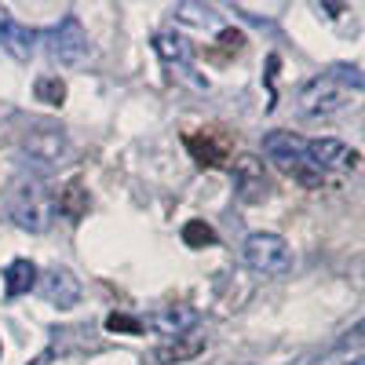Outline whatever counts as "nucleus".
I'll use <instances>...</instances> for the list:
<instances>
[{
  "label": "nucleus",
  "mask_w": 365,
  "mask_h": 365,
  "mask_svg": "<svg viewBox=\"0 0 365 365\" xmlns=\"http://www.w3.org/2000/svg\"><path fill=\"white\" fill-rule=\"evenodd\" d=\"M361 96V66H329L296 91L299 117H336Z\"/></svg>",
  "instance_id": "obj_1"
},
{
  "label": "nucleus",
  "mask_w": 365,
  "mask_h": 365,
  "mask_svg": "<svg viewBox=\"0 0 365 365\" xmlns=\"http://www.w3.org/2000/svg\"><path fill=\"white\" fill-rule=\"evenodd\" d=\"M8 216L19 230H29V234H44L51 223H55V194L48 190V182L37 179V175H26L19 179L11 194H8Z\"/></svg>",
  "instance_id": "obj_2"
},
{
  "label": "nucleus",
  "mask_w": 365,
  "mask_h": 365,
  "mask_svg": "<svg viewBox=\"0 0 365 365\" xmlns=\"http://www.w3.org/2000/svg\"><path fill=\"white\" fill-rule=\"evenodd\" d=\"M263 154L278 165L285 175H292L296 182H303V187H311V190H318L322 182H325V175L307 161V139H299L296 132H270L267 139H263Z\"/></svg>",
  "instance_id": "obj_3"
},
{
  "label": "nucleus",
  "mask_w": 365,
  "mask_h": 365,
  "mask_svg": "<svg viewBox=\"0 0 365 365\" xmlns=\"http://www.w3.org/2000/svg\"><path fill=\"white\" fill-rule=\"evenodd\" d=\"M37 44H44V55L51 63H58L63 70H77L91 58V37L81 29V22L73 15H66L58 26L37 34Z\"/></svg>",
  "instance_id": "obj_4"
},
{
  "label": "nucleus",
  "mask_w": 365,
  "mask_h": 365,
  "mask_svg": "<svg viewBox=\"0 0 365 365\" xmlns=\"http://www.w3.org/2000/svg\"><path fill=\"white\" fill-rule=\"evenodd\" d=\"M241 256L263 278H282L292 270V249L282 234H249L241 245Z\"/></svg>",
  "instance_id": "obj_5"
},
{
  "label": "nucleus",
  "mask_w": 365,
  "mask_h": 365,
  "mask_svg": "<svg viewBox=\"0 0 365 365\" xmlns=\"http://www.w3.org/2000/svg\"><path fill=\"white\" fill-rule=\"evenodd\" d=\"M22 158L29 161H37L41 168H58V165H66L70 154H73V143L63 128H55V125H37L34 132H26L22 143Z\"/></svg>",
  "instance_id": "obj_6"
},
{
  "label": "nucleus",
  "mask_w": 365,
  "mask_h": 365,
  "mask_svg": "<svg viewBox=\"0 0 365 365\" xmlns=\"http://www.w3.org/2000/svg\"><path fill=\"white\" fill-rule=\"evenodd\" d=\"M230 179H234V194L241 205H263L270 197V175L259 154H237L230 165Z\"/></svg>",
  "instance_id": "obj_7"
},
{
  "label": "nucleus",
  "mask_w": 365,
  "mask_h": 365,
  "mask_svg": "<svg viewBox=\"0 0 365 365\" xmlns=\"http://www.w3.org/2000/svg\"><path fill=\"white\" fill-rule=\"evenodd\" d=\"M154 51L161 55V63H168L182 81H190L194 88H208V81L194 77V48H190L187 37H179V34H172V29H165V34L154 37Z\"/></svg>",
  "instance_id": "obj_8"
},
{
  "label": "nucleus",
  "mask_w": 365,
  "mask_h": 365,
  "mask_svg": "<svg viewBox=\"0 0 365 365\" xmlns=\"http://www.w3.org/2000/svg\"><path fill=\"white\" fill-rule=\"evenodd\" d=\"M307 161L325 175V172H351L358 168V150H351L340 139H307Z\"/></svg>",
  "instance_id": "obj_9"
},
{
  "label": "nucleus",
  "mask_w": 365,
  "mask_h": 365,
  "mask_svg": "<svg viewBox=\"0 0 365 365\" xmlns=\"http://www.w3.org/2000/svg\"><path fill=\"white\" fill-rule=\"evenodd\" d=\"M37 289H41V296L51 303V307H58V311L77 307V299H81V278H77L73 270H66V267L44 270L41 278H37Z\"/></svg>",
  "instance_id": "obj_10"
},
{
  "label": "nucleus",
  "mask_w": 365,
  "mask_h": 365,
  "mask_svg": "<svg viewBox=\"0 0 365 365\" xmlns=\"http://www.w3.org/2000/svg\"><path fill=\"white\" fill-rule=\"evenodd\" d=\"M194 325H197V311L190 307V303H168V307H161L154 318H150V329H158L165 340L187 336Z\"/></svg>",
  "instance_id": "obj_11"
},
{
  "label": "nucleus",
  "mask_w": 365,
  "mask_h": 365,
  "mask_svg": "<svg viewBox=\"0 0 365 365\" xmlns=\"http://www.w3.org/2000/svg\"><path fill=\"white\" fill-rule=\"evenodd\" d=\"M34 44H37L34 29H22V26L11 19V11L0 4V48L11 51L15 58H29V55H34Z\"/></svg>",
  "instance_id": "obj_12"
},
{
  "label": "nucleus",
  "mask_w": 365,
  "mask_h": 365,
  "mask_svg": "<svg viewBox=\"0 0 365 365\" xmlns=\"http://www.w3.org/2000/svg\"><path fill=\"white\" fill-rule=\"evenodd\" d=\"M205 351V336H194V332H187V336H172L165 340L158 351H154V361L158 365H179V361H190Z\"/></svg>",
  "instance_id": "obj_13"
},
{
  "label": "nucleus",
  "mask_w": 365,
  "mask_h": 365,
  "mask_svg": "<svg viewBox=\"0 0 365 365\" xmlns=\"http://www.w3.org/2000/svg\"><path fill=\"white\" fill-rule=\"evenodd\" d=\"M182 143H187V150L197 158L201 168H220V165H227V139H216L212 132H205V135H187Z\"/></svg>",
  "instance_id": "obj_14"
},
{
  "label": "nucleus",
  "mask_w": 365,
  "mask_h": 365,
  "mask_svg": "<svg viewBox=\"0 0 365 365\" xmlns=\"http://www.w3.org/2000/svg\"><path fill=\"white\" fill-rule=\"evenodd\" d=\"M311 365H361V322H358L332 351L318 354Z\"/></svg>",
  "instance_id": "obj_15"
},
{
  "label": "nucleus",
  "mask_w": 365,
  "mask_h": 365,
  "mask_svg": "<svg viewBox=\"0 0 365 365\" xmlns=\"http://www.w3.org/2000/svg\"><path fill=\"white\" fill-rule=\"evenodd\" d=\"M37 278L41 270L29 263V259H11L8 270H4V292L15 299V296H26L29 289H37Z\"/></svg>",
  "instance_id": "obj_16"
},
{
  "label": "nucleus",
  "mask_w": 365,
  "mask_h": 365,
  "mask_svg": "<svg viewBox=\"0 0 365 365\" xmlns=\"http://www.w3.org/2000/svg\"><path fill=\"white\" fill-rule=\"evenodd\" d=\"M88 205H91V197H88V190H84V182H81V179H70V182H66V190H58V194H55V212H63L66 220H81V216H88Z\"/></svg>",
  "instance_id": "obj_17"
},
{
  "label": "nucleus",
  "mask_w": 365,
  "mask_h": 365,
  "mask_svg": "<svg viewBox=\"0 0 365 365\" xmlns=\"http://www.w3.org/2000/svg\"><path fill=\"white\" fill-rule=\"evenodd\" d=\"M34 96L44 106H63L66 103V81L58 77V73H44V77L34 81Z\"/></svg>",
  "instance_id": "obj_18"
},
{
  "label": "nucleus",
  "mask_w": 365,
  "mask_h": 365,
  "mask_svg": "<svg viewBox=\"0 0 365 365\" xmlns=\"http://www.w3.org/2000/svg\"><path fill=\"white\" fill-rule=\"evenodd\" d=\"M172 15L179 22H194V26H220L216 8H208V4H175Z\"/></svg>",
  "instance_id": "obj_19"
},
{
  "label": "nucleus",
  "mask_w": 365,
  "mask_h": 365,
  "mask_svg": "<svg viewBox=\"0 0 365 365\" xmlns=\"http://www.w3.org/2000/svg\"><path fill=\"white\" fill-rule=\"evenodd\" d=\"M182 241H187V249L216 245V230H212L205 220H187V223H182Z\"/></svg>",
  "instance_id": "obj_20"
},
{
  "label": "nucleus",
  "mask_w": 365,
  "mask_h": 365,
  "mask_svg": "<svg viewBox=\"0 0 365 365\" xmlns=\"http://www.w3.org/2000/svg\"><path fill=\"white\" fill-rule=\"evenodd\" d=\"M106 329H110V332H128V336H139L143 322H139V318H128V314H110V318H106Z\"/></svg>",
  "instance_id": "obj_21"
}]
</instances>
